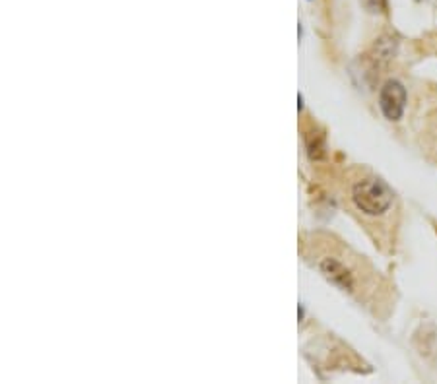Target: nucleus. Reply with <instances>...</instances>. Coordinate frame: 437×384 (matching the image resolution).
I'll use <instances>...</instances> for the list:
<instances>
[{
  "label": "nucleus",
  "mask_w": 437,
  "mask_h": 384,
  "mask_svg": "<svg viewBox=\"0 0 437 384\" xmlns=\"http://www.w3.org/2000/svg\"><path fill=\"white\" fill-rule=\"evenodd\" d=\"M394 194L375 175H361L350 186V202L365 217H381L393 208Z\"/></svg>",
  "instance_id": "nucleus-1"
},
{
  "label": "nucleus",
  "mask_w": 437,
  "mask_h": 384,
  "mask_svg": "<svg viewBox=\"0 0 437 384\" xmlns=\"http://www.w3.org/2000/svg\"><path fill=\"white\" fill-rule=\"evenodd\" d=\"M379 107L385 118L398 120L405 115L406 107V87L396 80H389L379 92Z\"/></svg>",
  "instance_id": "nucleus-2"
}]
</instances>
